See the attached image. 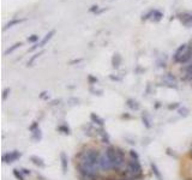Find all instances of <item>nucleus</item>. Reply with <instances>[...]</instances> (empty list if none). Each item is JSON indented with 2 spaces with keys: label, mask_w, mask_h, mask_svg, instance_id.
I'll list each match as a JSON object with an SVG mask.
<instances>
[{
  "label": "nucleus",
  "mask_w": 192,
  "mask_h": 180,
  "mask_svg": "<svg viewBox=\"0 0 192 180\" xmlns=\"http://www.w3.org/2000/svg\"><path fill=\"white\" fill-rule=\"evenodd\" d=\"M38 97H40L41 100H48V99H49V93H48V91H42Z\"/></svg>",
  "instance_id": "7c9ffc66"
},
{
  "label": "nucleus",
  "mask_w": 192,
  "mask_h": 180,
  "mask_svg": "<svg viewBox=\"0 0 192 180\" xmlns=\"http://www.w3.org/2000/svg\"><path fill=\"white\" fill-rule=\"evenodd\" d=\"M180 22L187 26V28H191L192 26V13H189V12H183V13H179L178 15Z\"/></svg>",
  "instance_id": "1a4fd4ad"
},
{
  "label": "nucleus",
  "mask_w": 192,
  "mask_h": 180,
  "mask_svg": "<svg viewBox=\"0 0 192 180\" xmlns=\"http://www.w3.org/2000/svg\"><path fill=\"white\" fill-rule=\"evenodd\" d=\"M189 156H190V159H191L192 161V143H191V145H190V148H189Z\"/></svg>",
  "instance_id": "a19ab883"
},
{
  "label": "nucleus",
  "mask_w": 192,
  "mask_h": 180,
  "mask_svg": "<svg viewBox=\"0 0 192 180\" xmlns=\"http://www.w3.org/2000/svg\"><path fill=\"white\" fill-rule=\"evenodd\" d=\"M178 107H179V103H174V104L168 106V109H174V108H178Z\"/></svg>",
  "instance_id": "4c0bfd02"
},
{
  "label": "nucleus",
  "mask_w": 192,
  "mask_h": 180,
  "mask_svg": "<svg viewBox=\"0 0 192 180\" xmlns=\"http://www.w3.org/2000/svg\"><path fill=\"white\" fill-rule=\"evenodd\" d=\"M60 101L61 100H53L52 102H51V106H57V104L60 103Z\"/></svg>",
  "instance_id": "58836bf2"
},
{
  "label": "nucleus",
  "mask_w": 192,
  "mask_h": 180,
  "mask_svg": "<svg viewBox=\"0 0 192 180\" xmlns=\"http://www.w3.org/2000/svg\"><path fill=\"white\" fill-rule=\"evenodd\" d=\"M103 153L113 166V173H118L121 169H124L127 159H126V151L123 148L111 144V145L106 146Z\"/></svg>",
  "instance_id": "f03ea898"
},
{
  "label": "nucleus",
  "mask_w": 192,
  "mask_h": 180,
  "mask_svg": "<svg viewBox=\"0 0 192 180\" xmlns=\"http://www.w3.org/2000/svg\"><path fill=\"white\" fill-rule=\"evenodd\" d=\"M105 180H130V179H127V178H121V177H119L118 174L114 173V175H108V177L105 175Z\"/></svg>",
  "instance_id": "bb28decb"
},
{
  "label": "nucleus",
  "mask_w": 192,
  "mask_h": 180,
  "mask_svg": "<svg viewBox=\"0 0 192 180\" xmlns=\"http://www.w3.org/2000/svg\"><path fill=\"white\" fill-rule=\"evenodd\" d=\"M31 139L34 142H36V143L42 139V131L40 129L36 130V131H34V132H31Z\"/></svg>",
  "instance_id": "a211bd4d"
},
{
  "label": "nucleus",
  "mask_w": 192,
  "mask_h": 180,
  "mask_svg": "<svg viewBox=\"0 0 192 180\" xmlns=\"http://www.w3.org/2000/svg\"><path fill=\"white\" fill-rule=\"evenodd\" d=\"M129 156H130L131 159H136V160H139V155L137 154V151H136V150H133V149L129 150Z\"/></svg>",
  "instance_id": "c85d7f7f"
},
{
  "label": "nucleus",
  "mask_w": 192,
  "mask_h": 180,
  "mask_svg": "<svg viewBox=\"0 0 192 180\" xmlns=\"http://www.w3.org/2000/svg\"><path fill=\"white\" fill-rule=\"evenodd\" d=\"M27 18H16V19H11L10 22H7L6 24H5V26L2 28V30L4 31H6L7 29H10V28H12V26H15V25H17V24H20V23H23V22H25Z\"/></svg>",
  "instance_id": "9b49d317"
},
{
  "label": "nucleus",
  "mask_w": 192,
  "mask_h": 180,
  "mask_svg": "<svg viewBox=\"0 0 192 180\" xmlns=\"http://www.w3.org/2000/svg\"><path fill=\"white\" fill-rule=\"evenodd\" d=\"M22 44H23L22 42H16L15 44H12L11 47H9V48H7L6 51H5V53H4V55H9V54H11V53H13V52H15V51H16L17 48H19V47H22Z\"/></svg>",
  "instance_id": "f3484780"
},
{
  "label": "nucleus",
  "mask_w": 192,
  "mask_h": 180,
  "mask_svg": "<svg viewBox=\"0 0 192 180\" xmlns=\"http://www.w3.org/2000/svg\"><path fill=\"white\" fill-rule=\"evenodd\" d=\"M80 61H83V59H76V60H72V61H70V64H71V65H73V64H78V62H80Z\"/></svg>",
  "instance_id": "ea45409f"
},
{
  "label": "nucleus",
  "mask_w": 192,
  "mask_h": 180,
  "mask_svg": "<svg viewBox=\"0 0 192 180\" xmlns=\"http://www.w3.org/2000/svg\"><path fill=\"white\" fill-rule=\"evenodd\" d=\"M22 154L19 153L18 150H13V151H9V153H5L2 155V162L6 163V164H11L13 162H16L17 160L20 159Z\"/></svg>",
  "instance_id": "39448f33"
},
{
  "label": "nucleus",
  "mask_w": 192,
  "mask_h": 180,
  "mask_svg": "<svg viewBox=\"0 0 192 180\" xmlns=\"http://www.w3.org/2000/svg\"><path fill=\"white\" fill-rule=\"evenodd\" d=\"M186 180H192V178H191V179H186Z\"/></svg>",
  "instance_id": "37998d69"
},
{
  "label": "nucleus",
  "mask_w": 192,
  "mask_h": 180,
  "mask_svg": "<svg viewBox=\"0 0 192 180\" xmlns=\"http://www.w3.org/2000/svg\"><path fill=\"white\" fill-rule=\"evenodd\" d=\"M101 156H102V151L100 149H97L95 146L85 145L77 153V155L75 156V162L89 164L91 167H95L97 169H100Z\"/></svg>",
  "instance_id": "f257e3e1"
},
{
  "label": "nucleus",
  "mask_w": 192,
  "mask_h": 180,
  "mask_svg": "<svg viewBox=\"0 0 192 180\" xmlns=\"http://www.w3.org/2000/svg\"><path fill=\"white\" fill-rule=\"evenodd\" d=\"M162 83H163V85L167 86V88L178 89V79H176V77H175L173 73H171V72H168V73H166V75L162 76Z\"/></svg>",
  "instance_id": "20e7f679"
},
{
  "label": "nucleus",
  "mask_w": 192,
  "mask_h": 180,
  "mask_svg": "<svg viewBox=\"0 0 192 180\" xmlns=\"http://www.w3.org/2000/svg\"><path fill=\"white\" fill-rule=\"evenodd\" d=\"M95 135H97L100 137V140L103 145L108 146L111 145V138H109V135L107 133V131L103 129V127H96V131H95Z\"/></svg>",
  "instance_id": "0eeeda50"
},
{
  "label": "nucleus",
  "mask_w": 192,
  "mask_h": 180,
  "mask_svg": "<svg viewBox=\"0 0 192 180\" xmlns=\"http://www.w3.org/2000/svg\"><path fill=\"white\" fill-rule=\"evenodd\" d=\"M55 33H57V30L55 29H52V30H49L48 31V34H46V36L42 39L41 41H38L37 43H35L30 49H29V52H34V51H36L37 48H42V47H44L49 41L52 40V37L55 35Z\"/></svg>",
  "instance_id": "7ed1b4c3"
},
{
  "label": "nucleus",
  "mask_w": 192,
  "mask_h": 180,
  "mask_svg": "<svg viewBox=\"0 0 192 180\" xmlns=\"http://www.w3.org/2000/svg\"><path fill=\"white\" fill-rule=\"evenodd\" d=\"M10 93H11V89H10V88H6V89L2 91V100H6L7 96L10 95Z\"/></svg>",
  "instance_id": "473e14b6"
},
{
  "label": "nucleus",
  "mask_w": 192,
  "mask_h": 180,
  "mask_svg": "<svg viewBox=\"0 0 192 180\" xmlns=\"http://www.w3.org/2000/svg\"><path fill=\"white\" fill-rule=\"evenodd\" d=\"M107 10H108V7H105V9H101V10H98V11L96 12L95 15H96V16H98V15H101V13H103V12H106Z\"/></svg>",
  "instance_id": "e433bc0d"
},
{
  "label": "nucleus",
  "mask_w": 192,
  "mask_h": 180,
  "mask_svg": "<svg viewBox=\"0 0 192 180\" xmlns=\"http://www.w3.org/2000/svg\"><path fill=\"white\" fill-rule=\"evenodd\" d=\"M178 113H179V115H181V117H187L189 115V113H190V111H189V108L187 107H180L179 109H178Z\"/></svg>",
  "instance_id": "393cba45"
},
{
  "label": "nucleus",
  "mask_w": 192,
  "mask_h": 180,
  "mask_svg": "<svg viewBox=\"0 0 192 180\" xmlns=\"http://www.w3.org/2000/svg\"><path fill=\"white\" fill-rule=\"evenodd\" d=\"M58 131L59 132H61V133H64V135H70L71 133V130H70V127L67 126V125H60L59 127H58Z\"/></svg>",
  "instance_id": "b1692460"
},
{
  "label": "nucleus",
  "mask_w": 192,
  "mask_h": 180,
  "mask_svg": "<svg viewBox=\"0 0 192 180\" xmlns=\"http://www.w3.org/2000/svg\"><path fill=\"white\" fill-rule=\"evenodd\" d=\"M44 53V51H41V52H38V53H36V54H34L31 58H30V60L28 61V64H27V66H33V64L35 62V60L37 59V58H40L42 54Z\"/></svg>",
  "instance_id": "5701e85b"
},
{
  "label": "nucleus",
  "mask_w": 192,
  "mask_h": 180,
  "mask_svg": "<svg viewBox=\"0 0 192 180\" xmlns=\"http://www.w3.org/2000/svg\"><path fill=\"white\" fill-rule=\"evenodd\" d=\"M162 18H163V12H161V11H158V10L155 9V12H154V16L153 18H151V20L155 22V23H158Z\"/></svg>",
  "instance_id": "aec40b11"
},
{
  "label": "nucleus",
  "mask_w": 192,
  "mask_h": 180,
  "mask_svg": "<svg viewBox=\"0 0 192 180\" xmlns=\"http://www.w3.org/2000/svg\"><path fill=\"white\" fill-rule=\"evenodd\" d=\"M90 120H91L93 124L97 125L98 127H103V125H105V120L102 119L100 115H97L96 113H91L90 114Z\"/></svg>",
  "instance_id": "f8f14e48"
},
{
  "label": "nucleus",
  "mask_w": 192,
  "mask_h": 180,
  "mask_svg": "<svg viewBox=\"0 0 192 180\" xmlns=\"http://www.w3.org/2000/svg\"><path fill=\"white\" fill-rule=\"evenodd\" d=\"M88 82H89L90 85H95L96 83H98V78L95 77V76H93V75H89L88 76Z\"/></svg>",
  "instance_id": "cd10ccee"
},
{
  "label": "nucleus",
  "mask_w": 192,
  "mask_h": 180,
  "mask_svg": "<svg viewBox=\"0 0 192 180\" xmlns=\"http://www.w3.org/2000/svg\"><path fill=\"white\" fill-rule=\"evenodd\" d=\"M38 39H40V36L38 35H36V34H34V35H30V36H28V39H27V41L29 42V43H37L38 42Z\"/></svg>",
  "instance_id": "a878e982"
},
{
  "label": "nucleus",
  "mask_w": 192,
  "mask_h": 180,
  "mask_svg": "<svg viewBox=\"0 0 192 180\" xmlns=\"http://www.w3.org/2000/svg\"><path fill=\"white\" fill-rule=\"evenodd\" d=\"M121 62H123V58H121V55H120L119 53H115V54H113V57H112V66H113L114 69H119V67H120V65H121Z\"/></svg>",
  "instance_id": "2eb2a0df"
},
{
  "label": "nucleus",
  "mask_w": 192,
  "mask_h": 180,
  "mask_svg": "<svg viewBox=\"0 0 192 180\" xmlns=\"http://www.w3.org/2000/svg\"><path fill=\"white\" fill-rule=\"evenodd\" d=\"M89 12H91V13H96L97 11H98V5H93L89 10H88Z\"/></svg>",
  "instance_id": "f704fd0d"
},
{
  "label": "nucleus",
  "mask_w": 192,
  "mask_h": 180,
  "mask_svg": "<svg viewBox=\"0 0 192 180\" xmlns=\"http://www.w3.org/2000/svg\"><path fill=\"white\" fill-rule=\"evenodd\" d=\"M29 160L31 161L36 167H38V168H44L46 167V163H44V161L42 160L41 157H38V156H36V155H31L30 157H29Z\"/></svg>",
  "instance_id": "ddd939ff"
},
{
  "label": "nucleus",
  "mask_w": 192,
  "mask_h": 180,
  "mask_svg": "<svg viewBox=\"0 0 192 180\" xmlns=\"http://www.w3.org/2000/svg\"><path fill=\"white\" fill-rule=\"evenodd\" d=\"M154 12H155V9H150L149 11H147L145 13H143L142 15V17H140V19L143 20H148V19H151L153 18V16H154Z\"/></svg>",
  "instance_id": "412c9836"
},
{
  "label": "nucleus",
  "mask_w": 192,
  "mask_h": 180,
  "mask_svg": "<svg viewBox=\"0 0 192 180\" xmlns=\"http://www.w3.org/2000/svg\"><path fill=\"white\" fill-rule=\"evenodd\" d=\"M181 79L184 82H190L192 83V61H190L186 65H183L181 67Z\"/></svg>",
  "instance_id": "423d86ee"
},
{
  "label": "nucleus",
  "mask_w": 192,
  "mask_h": 180,
  "mask_svg": "<svg viewBox=\"0 0 192 180\" xmlns=\"http://www.w3.org/2000/svg\"><path fill=\"white\" fill-rule=\"evenodd\" d=\"M126 106H127L131 111H139V108H140L139 102L136 101L134 99H127V101H126Z\"/></svg>",
  "instance_id": "4468645a"
},
{
  "label": "nucleus",
  "mask_w": 192,
  "mask_h": 180,
  "mask_svg": "<svg viewBox=\"0 0 192 180\" xmlns=\"http://www.w3.org/2000/svg\"><path fill=\"white\" fill-rule=\"evenodd\" d=\"M60 164H61V171H62V173L64 174H66L67 173V169H69V157H67V155L64 153V151H61L60 153Z\"/></svg>",
  "instance_id": "9d476101"
},
{
  "label": "nucleus",
  "mask_w": 192,
  "mask_h": 180,
  "mask_svg": "<svg viewBox=\"0 0 192 180\" xmlns=\"http://www.w3.org/2000/svg\"><path fill=\"white\" fill-rule=\"evenodd\" d=\"M12 174H13V177L17 180H25V175L19 171V168H15L12 171Z\"/></svg>",
  "instance_id": "4be33fe9"
},
{
  "label": "nucleus",
  "mask_w": 192,
  "mask_h": 180,
  "mask_svg": "<svg viewBox=\"0 0 192 180\" xmlns=\"http://www.w3.org/2000/svg\"><path fill=\"white\" fill-rule=\"evenodd\" d=\"M90 91L94 94V95H101L102 94V90H98V89H94V86L91 85L90 86Z\"/></svg>",
  "instance_id": "72a5a7b5"
},
{
  "label": "nucleus",
  "mask_w": 192,
  "mask_h": 180,
  "mask_svg": "<svg viewBox=\"0 0 192 180\" xmlns=\"http://www.w3.org/2000/svg\"><path fill=\"white\" fill-rule=\"evenodd\" d=\"M150 167H151V171H153L154 175L156 177V179L157 180H162V175H161V173H160V171H158V168H157V166L155 164V163H150Z\"/></svg>",
  "instance_id": "6ab92c4d"
},
{
  "label": "nucleus",
  "mask_w": 192,
  "mask_h": 180,
  "mask_svg": "<svg viewBox=\"0 0 192 180\" xmlns=\"http://www.w3.org/2000/svg\"><path fill=\"white\" fill-rule=\"evenodd\" d=\"M109 78H111V80H115V82H120L121 80V77H118V76H114V75H111Z\"/></svg>",
  "instance_id": "c9c22d12"
},
{
  "label": "nucleus",
  "mask_w": 192,
  "mask_h": 180,
  "mask_svg": "<svg viewBox=\"0 0 192 180\" xmlns=\"http://www.w3.org/2000/svg\"><path fill=\"white\" fill-rule=\"evenodd\" d=\"M189 44H190V46H191V48H192V40L190 41V42H189Z\"/></svg>",
  "instance_id": "79ce46f5"
},
{
  "label": "nucleus",
  "mask_w": 192,
  "mask_h": 180,
  "mask_svg": "<svg viewBox=\"0 0 192 180\" xmlns=\"http://www.w3.org/2000/svg\"><path fill=\"white\" fill-rule=\"evenodd\" d=\"M142 121H143V125H144L147 129H150V127L153 126V124H151V118H150V115L148 114V112H144V113L142 114Z\"/></svg>",
  "instance_id": "dca6fc26"
},
{
  "label": "nucleus",
  "mask_w": 192,
  "mask_h": 180,
  "mask_svg": "<svg viewBox=\"0 0 192 180\" xmlns=\"http://www.w3.org/2000/svg\"><path fill=\"white\" fill-rule=\"evenodd\" d=\"M187 48H189V43H183V44H180L176 49H175V52H174V54H173V62H175V64H178V61L179 59L183 57V54L187 51Z\"/></svg>",
  "instance_id": "6e6552de"
},
{
  "label": "nucleus",
  "mask_w": 192,
  "mask_h": 180,
  "mask_svg": "<svg viewBox=\"0 0 192 180\" xmlns=\"http://www.w3.org/2000/svg\"><path fill=\"white\" fill-rule=\"evenodd\" d=\"M19 171H20V172H22L24 175H31V173H33L30 169H28V168H24V167H20V168H19Z\"/></svg>",
  "instance_id": "2f4dec72"
},
{
  "label": "nucleus",
  "mask_w": 192,
  "mask_h": 180,
  "mask_svg": "<svg viewBox=\"0 0 192 180\" xmlns=\"http://www.w3.org/2000/svg\"><path fill=\"white\" fill-rule=\"evenodd\" d=\"M38 129H40V127H38V122H36V121H34V122L29 126V131H30V132H34V131H36Z\"/></svg>",
  "instance_id": "c756f323"
}]
</instances>
